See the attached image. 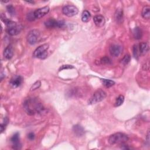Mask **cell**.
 I'll return each mask as SVG.
<instances>
[{"mask_svg":"<svg viewBox=\"0 0 150 150\" xmlns=\"http://www.w3.org/2000/svg\"><path fill=\"white\" fill-rule=\"evenodd\" d=\"M23 82V77L21 76L15 75L11 78L10 83L11 86L16 88L22 85Z\"/></svg>","mask_w":150,"mask_h":150,"instance_id":"cell-12","label":"cell"},{"mask_svg":"<svg viewBox=\"0 0 150 150\" xmlns=\"http://www.w3.org/2000/svg\"><path fill=\"white\" fill-rule=\"evenodd\" d=\"M131 60V57L129 55H126L124 56V58L121 59V63L123 64V65H127L130 61Z\"/></svg>","mask_w":150,"mask_h":150,"instance_id":"cell-25","label":"cell"},{"mask_svg":"<svg viewBox=\"0 0 150 150\" xmlns=\"http://www.w3.org/2000/svg\"><path fill=\"white\" fill-rule=\"evenodd\" d=\"M40 38V32L37 30L31 31L27 35L28 42L31 45H35Z\"/></svg>","mask_w":150,"mask_h":150,"instance_id":"cell-6","label":"cell"},{"mask_svg":"<svg viewBox=\"0 0 150 150\" xmlns=\"http://www.w3.org/2000/svg\"><path fill=\"white\" fill-rule=\"evenodd\" d=\"M141 15L144 18L149 20L150 18V7L148 6H145L142 9Z\"/></svg>","mask_w":150,"mask_h":150,"instance_id":"cell-17","label":"cell"},{"mask_svg":"<svg viewBox=\"0 0 150 150\" xmlns=\"http://www.w3.org/2000/svg\"><path fill=\"white\" fill-rule=\"evenodd\" d=\"M102 82L103 85L106 87H111L115 85V82L111 80H108V79H101V80Z\"/></svg>","mask_w":150,"mask_h":150,"instance_id":"cell-21","label":"cell"},{"mask_svg":"<svg viewBox=\"0 0 150 150\" xmlns=\"http://www.w3.org/2000/svg\"><path fill=\"white\" fill-rule=\"evenodd\" d=\"M45 25L48 28H61L65 25V23L63 21H57L54 18H50L45 23Z\"/></svg>","mask_w":150,"mask_h":150,"instance_id":"cell-7","label":"cell"},{"mask_svg":"<svg viewBox=\"0 0 150 150\" xmlns=\"http://www.w3.org/2000/svg\"><path fill=\"white\" fill-rule=\"evenodd\" d=\"M8 121H9V120H8V117H5L4 119L3 122L1 124V132H4V131L6 130V127L7 126V125L8 124Z\"/></svg>","mask_w":150,"mask_h":150,"instance_id":"cell-23","label":"cell"},{"mask_svg":"<svg viewBox=\"0 0 150 150\" xmlns=\"http://www.w3.org/2000/svg\"><path fill=\"white\" fill-rule=\"evenodd\" d=\"M73 131L77 137H82L85 134L84 128L80 125L77 124L73 127Z\"/></svg>","mask_w":150,"mask_h":150,"instance_id":"cell-15","label":"cell"},{"mask_svg":"<svg viewBox=\"0 0 150 150\" xmlns=\"http://www.w3.org/2000/svg\"><path fill=\"white\" fill-rule=\"evenodd\" d=\"M122 50V47L118 45H113L109 48L110 54L114 57L118 56L121 53Z\"/></svg>","mask_w":150,"mask_h":150,"instance_id":"cell-11","label":"cell"},{"mask_svg":"<svg viewBox=\"0 0 150 150\" xmlns=\"http://www.w3.org/2000/svg\"><path fill=\"white\" fill-rule=\"evenodd\" d=\"M106 93L104 91L101 89H99L93 93L89 101V104H94L98 103L103 100L106 97Z\"/></svg>","mask_w":150,"mask_h":150,"instance_id":"cell-5","label":"cell"},{"mask_svg":"<svg viewBox=\"0 0 150 150\" xmlns=\"http://www.w3.org/2000/svg\"><path fill=\"white\" fill-rule=\"evenodd\" d=\"M124 101V96H123V95L119 96L116 99V100H115V107L120 106L121 105L123 104Z\"/></svg>","mask_w":150,"mask_h":150,"instance_id":"cell-22","label":"cell"},{"mask_svg":"<svg viewBox=\"0 0 150 150\" xmlns=\"http://www.w3.org/2000/svg\"><path fill=\"white\" fill-rule=\"evenodd\" d=\"M133 35L135 39H139L142 37V31L138 27H136L134 28L133 31Z\"/></svg>","mask_w":150,"mask_h":150,"instance_id":"cell-20","label":"cell"},{"mask_svg":"<svg viewBox=\"0 0 150 150\" xmlns=\"http://www.w3.org/2000/svg\"><path fill=\"white\" fill-rule=\"evenodd\" d=\"M11 141L13 143V148L15 149H20L21 148V144L20 141V134L15 133L11 138Z\"/></svg>","mask_w":150,"mask_h":150,"instance_id":"cell-10","label":"cell"},{"mask_svg":"<svg viewBox=\"0 0 150 150\" xmlns=\"http://www.w3.org/2000/svg\"><path fill=\"white\" fill-rule=\"evenodd\" d=\"M123 17V10L118 9L116 11L115 14V19L118 23H121L122 21Z\"/></svg>","mask_w":150,"mask_h":150,"instance_id":"cell-19","label":"cell"},{"mask_svg":"<svg viewBox=\"0 0 150 150\" xmlns=\"http://www.w3.org/2000/svg\"><path fill=\"white\" fill-rule=\"evenodd\" d=\"M91 18V14L88 11H84L82 14V21L83 23H87L90 21Z\"/></svg>","mask_w":150,"mask_h":150,"instance_id":"cell-18","label":"cell"},{"mask_svg":"<svg viewBox=\"0 0 150 150\" xmlns=\"http://www.w3.org/2000/svg\"><path fill=\"white\" fill-rule=\"evenodd\" d=\"M101 63L102 64H104V65H109V64H111V59L107 57V56H104V57H103L101 59V61H100Z\"/></svg>","mask_w":150,"mask_h":150,"instance_id":"cell-24","label":"cell"},{"mask_svg":"<svg viewBox=\"0 0 150 150\" xmlns=\"http://www.w3.org/2000/svg\"><path fill=\"white\" fill-rule=\"evenodd\" d=\"M49 45L46 44L39 46L34 51L33 54L34 57L41 59H44L46 58L48 56V50L49 49Z\"/></svg>","mask_w":150,"mask_h":150,"instance_id":"cell-4","label":"cell"},{"mask_svg":"<svg viewBox=\"0 0 150 150\" xmlns=\"http://www.w3.org/2000/svg\"><path fill=\"white\" fill-rule=\"evenodd\" d=\"M28 20H30V21L35 20V17H34V13H32V14H29L28 15Z\"/></svg>","mask_w":150,"mask_h":150,"instance_id":"cell-30","label":"cell"},{"mask_svg":"<svg viewBox=\"0 0 150 150\" xmlns=\"http://www.w3.org/2000/svg\"><path fill=\"white\" fill-rule=\"evenodd\" d=\"M93 21L95 25L99 28L103 27L104 25L106 23L104 17L101 15H95L93 18Z\"/></svg>","mask_w":150,"mask_h":150,"instance_id":"cell-13","label":"cell"},{"mask_svg":"<svg viewBox=\"0 0 150 150\" xmlns=\"http://www.w3.org/2000/svg\"><path fill=\"white\" fill-rule=\"evenodd\" d=\"M14 55V48L11 45H9L4 51V56L6 59H11Z\"/></svg>","mask_w":150,"mask_h":150,"instance_id":"cell-14","label":"cell"},{"mask_svg":"<svg viewBox=\"0 0 150 150\" xmlns=\"http://www.w3.org/2000/svg\"><path fill=\"white\" fill-rule=\"evenodd\" d=\"M7 9L8 12L11 15H15V9H14V8L13 7V6L10 5V6H7Z\"/></svg>","mask_w":150,"mask_h":150,"instance_id":"cell-27","label":"cell"},{"mask_svg":"<svg viewBox=\"0 0 150 150\" xmlns=\"http://www.w3.org/2000/svg\"><path fill=\"white\" fill-rule=\"evenodd\" d=\"M49 11V7L48 6L36 10L33 13L35 19H40L46 15Z\"/></svg>","mask_w":150,"mask_h":150,"instance_id":"cell-9","label":"cell"},{"mask_svg":"<svg viewBox=\"0 0 150 150\" xmlns=\"http://www.w3.org/2000/svg\"><path fill=\"white\" fill-rule=\"evenodd\" d=\"M41 85V83L40 81H37L31 87V91H33V90H35L37 89H38V88L40 87Z\"/></svg>","mask_w":150,"mask_h":150,"instance_id":"cell-26","label":"cell"},{"mask_svg":"<svg viewBox=\"0 0 150 150\" xmlns=\"http://www.w3.org/2000/svg\"><path fill=\"white\" fill-rule=\"evenodd\" d=\"M128 140V136L121 132L115 133L110 135L108 138V142L110 145L125 144Z\"/></svg>","mask_w":150,"mask_h":150,"instance_id":"cell-3","label":"cell"},{"mask_svg":"<svg viewBox=\"0 0 150 150\" xmlns=\"http://www.w3.org/2000/svg\"><path fill=\"white\" fill-rule=\"evenodd\" d=\"M1 20L6 24L7 27V32L10 35L15 36L21 32L23 26L21 24L8 20L3 14L1 15Z\"/></svg>","mask_w":150,"mask_h":150,"instance_id":"cell-2","label":"cell"},{"mask_svg":"<svg viewBox=\"0 0 150 150\" xmlns=\"http://www.w3.org/2000/svg\"><path fill=\"white\" fill-rule=\"evenodd\" d=\"M138 48L137 45H135L133 48V55L135 58H137L138 57V54H139Z\"/></svg>","mask_w":150,"mask_h":150,"instance_id":"cell-28","label":"cell"},{"mask_svg":"<svg viewBox=\"0 0 150 150\" xmlns=\"http://www.w3.org/2000/svg\"><path fill=\"white\" fill-rule=\"evenodd\" d=\"M73 66L72 65H63L60 69H59V71H61L62 70H65V69H73Z\"/></svg>","mask_w":150,"mask_h":150,"instance_id":"cell-29","label":"cell"},{"mask_svg":"<svg viewBox=\"0 0 150 150\" xmlns=\"http://www.w3.org/2000/svg\"><path fill=\"white\" fill-rule=\"evenodd\" d=\"M28 137L30 140H33L35 138V134L33 132H30L28 135Z\"/></svg>","mask_w":150,"mask_h":150,"instance_id":"cell-31","label":"cell"},{"mask_svg":"<svg viewBox=\"0 0 150 150\" xmlns=\"http://www.w3.org/2000/svg\"><path fill=\"white\" fill-rule=\"evenodd\" d=\"M24 108L30 115L41 114L44 112L45 108L42 103L37 98H29L24 103Z\"/></svg>","mask_w":150,"mask_h":150,"instance_id":"cell-1","label":"cell"},{"mask_svg":"<svg viewBox=\"0 0 150 150\" xmlns=\"http://www.w3.org/2000/svg\"><path fill=\"white\" fill-rule=\"evenodd\" d=\"M62 12L64 15L68 17H72L76 15L79 13L77 8L72 5H68L65 6L62 9Z\"/></svg>","mask_w":150,"mask_h":150,"instance_id":"cell-8","label":"cell"},{"mask_svg":"<svg viewBox=\"0 0 150 150\" xmlns=\"http://www.w3.org/2000/svg\"><path fill=\"white\" fill-rule=\"evenodd\" d=\"M149 51V45L146 42H141L139 45V52L141 55H145Z\"/></svg>","mask_w":150,"mask_h":150,"instance_id":"cell-16","label":"cell"}]
</instances>
